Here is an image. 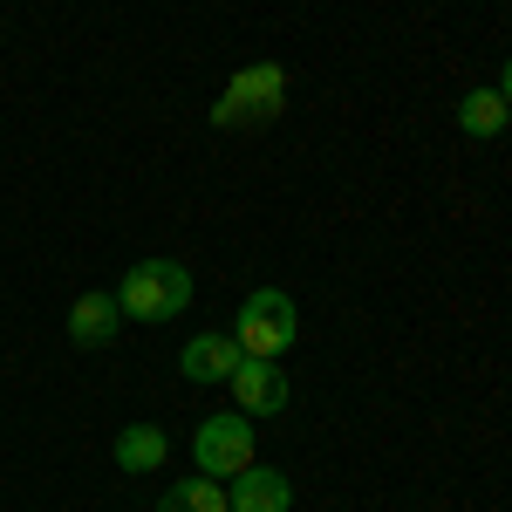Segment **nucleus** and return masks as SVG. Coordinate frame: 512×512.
I'll return each instance as SVG.
<instances>
[{"label": "nucleus", "mask_w": 512, "mask_h": 512, "mask_svg": "<svg viewBox=\"0 0 512 512\" xmlns=\"http://www.w3.org/2000/svg\"><path fill=\"white\" fill-rule=\"evenodd\" d=\"M226 390H233V410H246V417H280L287 410V376H280L267 355H246Z\"/></svg>", "instance_id": "obj_5"}, {"label": "nucleus", "mask_w": 512, "mask_h": 512, "mask_svg": "<svg viewBox=\"0 0 512 512\" xmlns=\"http://www.w3.org/2000/svg\"><path fill=\"white\" fill-rule=\"evenodd\" d=\"M239 362H246V349L233 342V328H226V335H192L185 355H178V369H185L192 383H233Z\"/></svg>", "instance_id": "obj_7"}, {"label": "nucleus", "mask_w": 512, "mask_h": 512, "mask_svg": "<svg viewBox=\"0 0 512 512\" xmlns=\"http://www.w3.org/2000/svg\"><path fill=\"white\" fill-rule=\"evenodd\" d=\"M110 458H117V472L144 478V472H164V458H171V437L158 424H123L117 444H110Z\"/></svg>", "instance_id": "obj_9"}, {"label": "nucleus", "mask_w": 512, "mask_h": 512, "mask_svg": "<svg viewBox=\"0 0 512 512\" xmlns=\"http://www.w3.org/2000/svg\"><path fill=\"white\" fill-rule=\"evenodd\" d=\"M117 328H123V308H117V294H82L76 308H69V342L76 349H110L117 342Z\"/></svg>", "instance_id": "obj_8"}, {"label": "nucleus", "mask_w": 512, "mask_h": 512, "mask_svg": "<svg viewBox=\"0 0 512 512\" xmlns=\"http://www.w3.org/2000/svg\"><path fill=\"white\" fill-rule=\"evenodd\" d=\"M226 506L233 512H287L294 506V485H287V472H274V465H246V472L226 485Z\"/></svg>", "instance_id": "obj_6"}, {"label": "nucleus", "mask_w": 512, "mask_h": 512, "mask_svg": "<svg viewBox=\"0 0 512 512\" xmlns=\"http://www.w3.org/2000/svg\"><path fill=\"white\" fill-rule=\"evenodd\" d=\"M158 512H233L226 506V485L219 478H178V485H164V499H158Z\"/></svg>", "instance_id": "obj_11"}, {"label": "nucleus", "mask_w": 512, "mask_h": 512, "mask_svg": "<svg viewBox=\"0 0 512 512\" xmlns=\"http://www.w3.org/2000/svg\"><path fill=\"white\" fill-rule=\"evenodd\" d=\"M294 335H301V315H294V301H287L280 287H253V294L239 301L233 342H239L246 355H267V362H280V355L294 349Z\"/></svg>", "instance_id": "obj_3"}, {"label": "nucleus", "mask_w": 512, "mask_h": 512, "mask_svg": "<svg viewBox=\"0 0 512 512\" xmlns=\"http://www.w3.org/2000/svg\"><path fill=\"white\" fill-rule=\"evenodd\" d=\"M512 123V103L485 82V89H465V103H458V130L465 137H478V144H492V137H506Z\"/></svg>", "instance_id": "obj_10"}, {"label": "nucleus", "mask_w": 512, "mask_h": 512, "mask_svg": "<svg viewBox=\"0 0 512 512\" xmlns=\"http://www.w3.org/2000/svg\"><path fill=\"white\" fill-rule=\"evenodd\" d=\"M287 110V69L280 62H253L226 82V96L212 103V123L219 130H253V123H274Z\"/></svg>", "instance_id": "obj_2"}, {"label": "nucleus", "mask_w": 512, "mask_h": 512, "mask_svg": "<svg viewBox=\"0 0 512 512\" xmlns=\"http://www.w3.org/2000/svg\"><path fill=\"white\" fill-rule=\"evenodd\" d=\"M499 96L512 103V55H506V69H499Z\"/></svg>", "instance_id": "obj_12"}, {"label": "nucleus", "mask_w": 512, "mask_h": 512, "mask_svg": "<svg viewBox=\"0 0 512 512\" xmlns=\"http://www.w3.org/2000/svg\"><path fill=\"white\" fill-rule=\"evenodd\" d=\"M123 321H178L192 308V274L178 260H137L117 287Z\"/></svg>", "instance_id": "obj_1"}, {"label": "nucleus", "mask_w": 512, "mask_h": 512, "mask_svg": "<svg viewBox=\"0 0 512 512\" xmlns=\"http://www.w3.org/2000/svg\"><path fill=\"white\" fill-rule=\"evenodd\" d=\"M192 458L205 478H239L253 465V417L246 410H226V417H205L192 437Z\"/></svg>", "instance_id": "obj_4"}]
</instances>
